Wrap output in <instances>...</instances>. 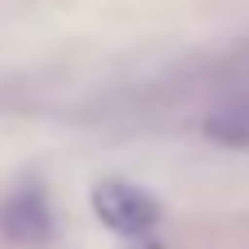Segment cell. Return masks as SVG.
Here are the masks:
<instances>
[{"instance_id": "1", "label": "cell", "mask_w": 249, "mask_h": 249, "mask_svg": "<svg viewBox=\"0 0 249 249\" xmlns=\"http://www.w3.org/2000/svg\"><path fill=\"white\" fill-rule=\"evenodd\" d=\"M92 213L116 235H148L152 226L161 222V203L148 189L129 185V180H102V185L92 189Z\"/></svg>"}, {"instance_id": "2", "label": "cell", "mask_w": 249, "mask_h": 249, "mask_svg": "<svg viewBox=\"0 0 249 249\" xmlns=\"http://www.w3.org/2000/svg\"><path fill=\"white\" fill-rule=\"evenodd\" d=\"M203 134L217 148H249V97H235L226 107H217L203 120Z\"/></svg>"}, {"instance_id": "3", "label": "cell", "mask_w": 249, "mask_h": 249, "mask_svg": "<svg viewBox=\"0 0 249 249\" xmlns=\"http://www.w3.org/2000/svg\"><path fill=\"white\" fill-rule=\"evenodd\" d=\"M143 249H152V245H143Z\"/></svg>"}]
</instances>
